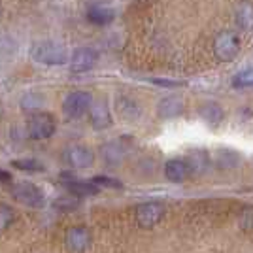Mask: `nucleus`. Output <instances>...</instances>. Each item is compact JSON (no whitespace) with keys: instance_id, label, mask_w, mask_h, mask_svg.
<instances>
[{"instance_id":"nucleus-26","label":"nucleus","mask_w":253,"mask_h":253,"mask_svg":"<svg viewBox=\"0 0 253 253\" xmlns=\"http://www.w3.org/2000/svg\"><path fill=\"white\" fill-rule=\"evenodd\" d=\"M240 225H242V227H246V229H252V227H253V208H248V210L242 211Z\"/></svg>"},{"instance_id":"nucleus-20","label":"nucleus","mask_w":253,"mask_h":253,"mask_svg":"<svg viewBox=\"0 0 253 253\" xmlns=\"http://www.w3.org/2000/svg\"><path fill=\"white\" fill-rule=\"evenodd\" d=\"M116 17V11L108 6H93L87 11V19L93 25H110Z\"/></svg>"},{"instance_id":"nucleus-14","label":"nucleus","mask_w":253,"mask_h":253,"mask_svg":"<svg viewBox=\"0 0 253 253\" xmlns=\"http://www.w3.org/2000/svg\"><path fill=\"white\" fill-rule=\"evenodd\" d=\"M157 114L161 119H176L183 114V100L176 95L165 96L157 106Z\"/></svg>"},{"instance_id":"nucleus-29","label":"nucleus","mask_w":253,"mask_h":253,"mask_svg":"<svg viewBox=\"0 0 253 253\" xmlns=\"http://www.w3.org/2000/svg\"><path fill=\"white\" fill-rule=\"evenodd\" d=\"M0 181H11V174L6 170H0Z\"/></svg>"},{"instance_id":"nucleus-7","label":"nucleus","mask_w":253,"mask_h":253,"mask_svg":"<svg viewBox=\"0 0 253 253\" xmlns=\"http://www.w3.org/2000/svg\"><path fill=\"white\" fill-rule=\"evenodd\" d=\"M64 244L72 253H84L91 246V232L84 225L70 227L64 236Z\"/></svg>"},{"instance_id":"nucleus-6","label":"nucleus","mask_w":253,"mask_h":253,"mask_svg":"<svg viewBox=\"0 0 253 253\" xmlns=\"http://www.w3.org/2000/svg\"><path fill=\"white\" fill-rule=\"evenodd\" d=\"M91 104H93V96L87 91H74L64 98L63 102V110L68 117H80L84 116L87 110H91Z\"/></svg>"},{"instance_id":"nucleus-9","label":"nucleus","mask_w":253,"mask_h":253,"mask_svg":"<svg viewBox=\"0 0 253 253\" xmlns=\"http://www.w3.org/2000/svg\"><path fill=\"white\" fill-rule=\"evenodd\" d=\"M89 112H91V125L95 126L96 130H104L112 125V114H110L106 98H93Z\"/></svg>"},{"instance_id":"nucleus-28","label":"nucleus","mask_w":253,"mask_h":253,"mask_svg":"<svg viewBox=\"0 0 253 253\" xmlns=\"http://www.w3.org/2000/svg\"><path fill=\"white\" fill-rule=\"evenodd\" d=\"M155 84L165 85V87H178V85H181L179 82H167V80H155Z\"/></svg>"},{"instance_id":"nucleus-15","label":"nucleus","mask_w":253,"mask_h":253,"mask_svg":"<svg viewBox=\"0 0 253 253\" xmlns=\"http://www.w3.org/2000/svg\"><path fill=\"white\" fill-rule=\"evenodd\" d=\"M185 163H187V167L191 170V176H201V174H204L208 170L211 159L208 155V151L193 149V151H189V155L185 157Z\"/></svg>"},{"instance_id":"nucleus-2","label":"nucleus","mask_w":253,"mask_h":253,"mask_svg":"<svg viewBox=\"0 0 253 253\" xmlns=\"http://www.w3.org/2000/svg\"><path fill=\"white\" fill-rule=\"evenodd\" d=\"M240 36L232 31H223L215 36V42H213V53L215 57L221 61V63H229L232 61L238 53H240Z\"/></svg>"},{"instance_id":"nucleus-18","label":"nucleus","mask_w":253,"mask_h":253,"mask_svg":"<svg viewBox=\"0 0 253 253\" xmlns=\"http://www.w3.org/2000/svg\"><path fill=\"white\" fill-rule=\"evenodd\" d=\"M213 163H215V167H219V169H223V170L236 169V167L240 165V155H238V151H234V149L221 148L213 153Z\"/></svg>"},{"instance_id":"nucleus-19","label":"nucleus","mask_w":253,"mask_h":253,"mask_svg":"<svg viewBox=\"0 0 253 253\" xmlns=\"http://www.w3.org/2000/svg\"><path fill=\"white\" fill-rule=\"evenodd\" d=\"M199 116L211 126H217L219 123L223 121V117H225V112H223V108L217 102H206V104H202L199 108Z\"/></svg>"},{"instance_id":"nucleus-3","label":"nucleus","mask_w":253,"mask_h":253,"mask_svg":"<svg viewBox=\"0 0 253 253\" xmlns=\"http://www.w3.org/2000/svg\"><path fill=\"white\" fill-rule=\"evenodd\" d=\"M55 119L45 112H32L29 117V134L32 140H47L55 134Z\"/></svg>"},{"instance_id":"nucleus-13","label":"nucleus","mask_w":253,"mask_h":253,"mask_svg":"<svg viewBox=\"0 0 253 253\" xmlns=\"http://www.w3.org/2000/svg\"><path fill=\"white\" fill-rule=\"evenodd\" d=\"M66 159H68V165L74 169H89L95 161V155L87 146H72L66 153Z\"/></svg>"},{"instance_id":"nucleus-11","label":"nucleus","mask_w":253,"mask_h":253,"mask_svg":"<svg viewBox=\"0 0 253 253\" xmlns=\"http://www.w3.org/2000/svg\"><path fill=\"white\" fill-rule=\"evenodd\" d=\"M63 183L64 187L70 191L74 197H95L96 193H98V187H96L95 183L89 179V181H85V179H74L72 176H68V174H63Z\"/></svg>"},{"instance_id":"nucleus-30","label":"nucleus","mask_w":253,"mask_h":253,"mask_svg":"<svg viewBox=\"0 0 253 253\" xmlns=\"http://www.w3.org/2000/svg\"><path fill=\"white\" fill-rule=\"evenodd\" d=\"M0 11H2V8H0Z\"/></svg>"},{"instance_id":"nucleus-24","label":"nucleus","mask_w":253,"mask_h":253,"mask_svg":"<svg viewBox=\"0 0 253 253\" xmlns=\"http://www.w3.org/2000/svg\"><path fill=\"white\" fill-rule=\"evenodd\" d=\"M42 104H43V96L38 95V93H29V95L23 96V100H21L23 110H32V112H34L36 108H40Z\"/></svg>"},{"instance_id":"nucleus-17","label":"nucleus","mask_w":253,"mask_h":253,"mask_svg":"<svg viewBox=\"0 0 253 253\" xmlns=\"http://www.w3.org/2000/svg\"><path fill=\"white\" fill-rule=\"evenodd\" d=\"M126 148L121 140H116V142H108L106 146H102V159L110 165H119L123 159L126 157Z\"/></svg>"},{"instance_id":"nucleus-5","label":"nucleus","mask_w":253,"mask_h":253,"mask_svg":"<svg viewBox=\"0 0 253 253\" xmlns=\"http://www.w3.org/2000/svg\"><path fill=\"white\" fill-rule=\"evenodd\" d=\"M165 211L167 210L161 202H142L140 206H136V221L142 229H151L165 217Z\"/></svg>"},{"instance_id":"nucleus-4","label":"nucleus","mask_w":253,"mask_h":253,"mask_svg":"<svg viewBox=\"0 0 253 253\" xmlns=\"http://www.w3.org/2000/svg\"><path fill=\"white\" fill-rule=\"evenodd\" d=\"M11 195L17 202L31 208H40L43 204V193L31 181H19L11 187Z\"/></svg>"},{"instance_id":"nucleus-21","label":"nucleus","mask_w":253,"mask_h":253,"mask_svg":"<svg viewBox=\"0 0 253 253\" xmlns=\"http://www.w3.org/2000/svg\"><path fill=\"white\" fill-rule=\"evenodd\" d=\"M232 87L236 89L253 87V66H248V68H242L240 72H236V76L232 78Z\"/></svg>"},{"instance_id":"nucleus-23","label":"nucleus","mask_w":253,"mask_h":253,"mask_svg":"<svg viewBox=\"0 0 253 253\" xmlns=\"http://www.w3.org/2000/svg\"><path fill=\"white\" fill-rule=\"evenodd\" d=\"M15 221V211L8 204H0V232L8 231Z\"/></svg>"},{"instance_id":"nucleus-1","label":"nucleus","mask_w":253,"mask_h":253,"mask_svg":"<svg viewBox=\"0 0 253 253\" xmlns=\"http://www.w3.org/2000/svg\"><path fill=\"white\" fill-rule=\"evenodd\" d=\"M31 59L45 66H63L70 63V55L63 42L57 40H40L31 47Z\"/></svg>"},{"instance_id":"nucleus-22","label":"nucleus","mask_w":253,"mask_h":253,"mask_svg":"<svg viewBox=\"0 0 253 253\" xmlns=\"http://www.w3.org/2000/svg\"><path fill=\"white\" fill-rule=\"evenodd\" d=\"M11 167L23 172H43V165L36 159H15L11 161Z\"/></svg>"},{"instance_id":"nucleus-25","label":"nucleus","mask_w":253,"mask_h":253,"mask_svg":"<svg viewBox=\"0 0 253 253\" xmlns=\"http://www.w3.org/2000/svg\"><path fill=\"white\" fill-rule=\"evenodd\" d=\"M91 181L95 183L96 187H110V189H121V187H123V183H121L119 179L108 178V176H95Z\"/></svg>"},{"instance_id":"nucleus-10","label":"nucleus","mask_w":253,"mask_h":253,"mask_svg":"<svg viewBox=\"0 0 253 253\" xmlns=\"http://www.w3.org/2000/svg\"><path fill=\"white\" fill-rule=\"evenodd\" d=\"M117 112L126 123H134L142 117V106L132 96H117Z\"/></svg>"},{"instance_id":"nucleus-12","label":"nucleus","mask_w":253,"mask_h":253,"mask_svg":"<svg viewBox=\"0 0 253 253\" xmlns=\"http://www.w3.org/2000/svg\"><path fill=\"white\" fill-rule=\"evenodd\" d=\"M191 176V170L185 159H170L165 165V178L172 183H181Z\"/></svg>"},{"instance_id":"nucleus-16","label":"nucleus","mask_w":253,"mask_h":253,"mask_svg":"<svg viewBox=\"0 0 253 253\" xmlns=\"http://www.w3.org/2000/svg\"><path fill=\"white\" fill-rule=\"evenodd\" d=\"M234 19L238 29L244 32H252L253 31V2L252 0H242L236 11H234Z\"/></svg>"},{"instance_id":"nucleus-8","label":"nucleus","mask_w":253,"mask_h":253,"mask_svg":"<svg viewBox=\"0 0 253 253\" xmlns=\"http://www.w3.org/2000/svg\"><path fill=\"white\" fill-rule=\"evenodd\" d=\"M98 61V53L93 47H78L70 55V70L72 72H87L91 70Z\"/></svg>"},{"instance_id":"nucleus-27","label":"nucleus","mask_w":253,"mask_h":253,"mask_svg":"<svg viewBox=\"0 0 253 253\" xmlns=\"http://www.w3.org/2000/svg\"><path fill=\"white\" fill-rule=\"evenodd\" d=\"M76 202L78 201H74V199H63V201H57L55 202V206H61V208H72V206H76Z\"/></svg>"}]
</instances>
